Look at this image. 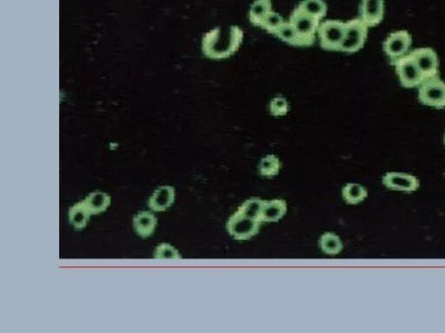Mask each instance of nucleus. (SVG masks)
Instances as JSON below:
<instances>
[{"label": "nucleus", "mask_w": 445, "mask_h": 333, "mask_svg": "<svg viewBox=\"0 0 445 333\" xmlns=\"http://www.w3.org/2000/svg\"><path fill=\"white\" fill-rule=\"evenodd\" d=\"M263 201L251 198L240 206L230 216L226 223V230L233 238L237 240H248L253 238L260 231L261 206Z\"/></svg>", "instance_id": "1"}, {"label": "nucleus", "mask_w": 445, "mask_h": 333, "mask_svg": "<svg viewBox=\"0 0 445 333\" xmlns=\"http://www.w3.org/2000/svg\"><path fill=\"white\" fill-rule=\"evenodd\" d=\"M243 39L244 33L239 26L230 27L226 37L222 36L219 28H215L203 37V53L210 60H224L232 57L239 51Z\"/></svg>", "instance_id": "2"}, {"label": "nucleus", "mask_w": 445, "mask_h": 333, "mask_svg": "<svg viewBox=\"0 0 445 333\" xmlns=\"http://www.w3.org/2000/svg\"><path fill=\"white\" fill-rule=\"evenodd\" d=\"M289 22L298 33L301 41V47L312 46L316 40L320 20L314 18L298 6L292 13Z\"/></svg>", "instance_id": "3"}, {"label": "nucleus", "mask_w": 445, "mask_h": 333, "mask_svg": "<svg viewBox=\"0 0 445 333\" xmlns=\"http://www.w3.org/2000/svg\"><path fill=\"white\" fill-rule=\"evenodd\" d=\"M419 100L430 107L445 109V82L438 75L424 80L419 89Z\"/></svg>", "instance_id": "4"}, {"label": "nucleus", "mask_w": 445, "mask_h": 333, "mask_svg": "<svg viewBox=\"0 0 445 333\" xmlns=\"http://www.w3.org/2000/svg\"><path fill=\"white\" fill-rule=\"evenodd\" d=\"M344 32H346V23L340 20H326L320 24L317 35L319 37L321 47L326 51H340Z\"/></svg>", "instance_id": "5"}, {"label": "nucleus", "mask_w": 445, "mask_h": 333, "mask_svg": "<svg viewBox=\"0 0 445 333\" xmlns=\"http://www.w3.org/2000/svg\"><path fill=\"white\" fill-rule=\"evenodd\" d=\"M368 28L361 19H354L346 23V32L341 46V51L355 53L364 47L367 39Z\"/></svg>", "instance_id": "6"}, {"label": "nucleus", "mask_w": 445, "mask_h": 333, "mask_svg": "<svg viewBox=\"0 0 445 333\" xmlns=\"http://www.w3.org/2000/svg\"><path fill=\"white\" fill-rule=\"evenodd\" d=\"M412 44V37L407 30H398L389 34L383 44V49L389 57V63L394 65L400 58L405 57Z\"/></svg>", "instance_id": "7"}, {"label": "nucleus", "mask_w": 445, "mask_h": 333, "mask_svg": "<svg viewBox=\"0 0 445 333\" xmlns=\"http://www.w3.org/2000/svg\"><path fill=\"white\" fill-rule=\"evenodd\" d=\"M394 66L403 87L407 89L419 87L424 81L422 73L410 54L400 58Z\"/></svg>", "instance_id": "8"}, {"label": "nucleus", "mask_w": 445, "mask_h": 333, "mask_svg": "<svg viewBox=\"0 0 445 333\" xmlns=\"http://www.w3.org/2000/svg\"><path fill=\"white\" fill-rule=\"evenodd\" d=\"M415 61L424 80L438 75L439 61L436 51L433 48H419L409 53Z\"/></svg>", "instance_id": "9"}, {"label": "nucleus", "mask_w": 445, "mask_h": 333, "mask_svg": "<svg viewBox=\"0 0 445 333\" xmlns=\"http://www.w3.org/2000/svg\"><path fill=\"white\" fill-rule=\"evenodd\" d=\"M382 183L388 190L412 193L419 190L420 181L413 174L388 172L382 178Z\"/></svg>", "instance_id": "10"}, {"label": "nucleus", "mask_w": 445, "mask_h": 333, "mask_svg": "<svg viewBox=\"0 0 445 333\" xmlns=\"http://www.w3.org/2000/svg\"><path fill=\"white\" fill-rule=\"evenodd\" d=\"M385 0H362L360 19L368 27H375L384 19Z\"/></svg>", "instance_id": "11"}, {"label": "nucleus", "mask_w": 445, "mask_h": 333, "mask_svg": "<svg viewBox=\"0 0 445 333\" xmlns=\"http://www.w3.org/2000/svg\"><path fill=\"white\" fill-rule=\"evenodd\" d=\"M176 191L174 187L162 186L153 192L148 201V206L155 212L167 210L174 204Z\"/></svg>", "instance_id": "12"}, {"label": "nucleus", "mask_w": 445, "mask_h": 333, "mask_svg": "<svg viewBox=\"0 0 445 333\" xmlns=\"http://www.w3.org/2000/svg\"><path fill=\"white\" fill-rule=\"evenodd\" d=\"M287 213V204L281 199L263 201L261 206L260 219L262 223L278 222Z\"/></svg>", "instance_id": "13"}, {"label": "nucleus", "mask_w": 445, "mask_h": 333, "mask_svg": "<svg viewBox=\"0 0 445 333\" xmlns=\"http://www.w3.org/2000/svg\"><path fill=\"white\" fill-rule=\"evenodd\" d=\"M157 225L158 219L151 212L141 211L134 216L133 228L137 235L142 238H147L153 235Z\"/></svg>", "instance_id": "14"}, {"label": "nucleus", "mask_w": 445, "mask_h": 333, "mask_svg": "<svg viewBox=\"0 0 445 333\" xmlns=\"http://www.w3.org/2000/svg\"><path fill=\"white\" fill-rule=\"evenodd\" d=\"M272 12L271 0H255L250 9V21L253 26L261 27Z\"/></svg>", "instance_id": "15"}, {"label": "nucleus", "mask_w": 445, "mask_h": 333, "mask_svg": "<svg viewBox=\"0 0 445 333\" xmlns=\"http://www.w3.org/2000/svg\"><path fill=\"white\" fill-rule=\"evenodd\" d=\"M87 207L90 214L98 215L107 210L109 208L112 199L110 195L101 191L93 192L85 198L84 201Z\"/></svg>", "instance_id": "16"}, {"label": "nucleus", "mask_w": 445, "mask_h": 333, "mask_svg": "<svg viewBox=\"0 0 445 333\" xmlns=\"http://www.w3.org/2000/svg\"><path fill=\"white\" fill-rule=\"evenodd\" d=\"M319 246L322 252L328 255H339L344 249V244L340 237L336 233L327 232L321 235Z\"/></svg>", "instance_id": "17"}, {"label": "nucleus", "mask_w": 445, "mask_h": 333, "mask_svg": "<svg viewBox=\"0 0 445 333\" xmlns=\"http://www.w3.org/2000/svg\"><path fill=\"white\" fill-rule=\"evenodd\" d=\"M90 212L84 201L72 206L69 210V222L74 228L81 230L85 228L90 219Z\"/></svg>", "instance_id": "18"}, {"label": "nucleus", "mask_w": 445, "mask_h": 333, "mask_svg": "<svg viewBox=\"0 0 445 333\" xmlns=\"http://www.w3.org/2000/svg\"><path fill=\"white\" fill-rule=\"evenodd\" d=\"M342 197L347 204L357 205L368 197V191L360 184L348 183L343 188Z\"/></svg>", "instance_id": "19"}, {"label": "nucleus", "mask_w": 445, "mask_h": 333, "mask_svg": "<svg viewBox=\"0 0 445 333\" xmlns=\"http://www.w3.org/2000/svg\"><path fill=\"white\" fill-rule=\"evenodd\" d=\"M281 170V161L275 154H267L261 160L258 170L262 177L272 178L277 177Z\"/></svg>", "instance_id": "20"}, {"label": "nucleus", "mask_w": 445, "mask_h": 333, "mask_svg": "<svg viewBox=\"0 0 445 333\" xmlns=\"http://www.w3.org/2000/svg\"><path fill=\"white\" fill-rule=\"evenodd\" d=\"M299 6L303 11L319 20L326 15L327 6L324 0H303Z\"/></svg>", "instance_id": "21"}, {"label": "nucleus", "mask_w": 445, "mask_h": 333, "mask_svg": "<svg viewBox=\"0 0 445 333\" xmlns=\"http://www.w3.org/2000/svg\"><path fill=\"white\" fill-rule=\"evenodd\" d=\"M279 39L291 46L301 47L298 33L289 22H285L274 34Z\"/></svg>", "instance_id": "22"}, {"label": "nucleus", "mask_w": 445, "mask_h": 333, "mask_svg": "<svg viewBox=\"0 0 445 333\" xmlns=\"http://www.w3.org/2000/svg\"><path fill=\"white\" fill-rule=\"evenodd\" d=\"M155 259H170V260H179L181 258L180 253L169 243H161L155 249L154 252Z\"/></svg>", "instance_id": "23"}, {"label": "nucleus", "mask_w": 445, "mask_h": 333, "mask_svg": "<svg viewBox=\"0 0 445 333\" xmlns=\"http://www.w3.org/2000/svg\"><path fill=\"white\" fill-rule=\"evenodd\" d=\"M289 102L285 98L276 97L270 102L269 109H270L271 114L276 118H281L287 115L289 111Z\"/></svg>", "instance_id": "24"}, {"label": "nucleus", "mask_w": 445, "mask_h": 333, "mask_svg": "<svg viewBox=\"0 0 445 333\" xmlns=\"http://www.w3.org/2000/svg\"><path fill=\"white\" fill-rule=\"evenodd\" d=\"M284 19L282 18L278 13L271 12L265 20L262 28L267 30L269 33L275 34L283 24H284Z\"/></svg>", "instance_id": "25"}, {"label": "nucleus", "mask_w": 445, "mask_h": 333, "mask_svg": "<svg viewBox=\"0 0 445 333\" xmlns=\"http://www.w3.org/2000/svg\"><path fill=\"white\" fill-rule=\"evenodd\" d=\"M444 144H445V136H444Z\"/></svg>", "instance_id": "26"}]
</instances>
